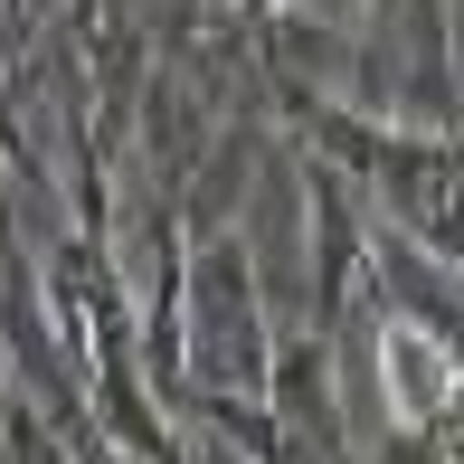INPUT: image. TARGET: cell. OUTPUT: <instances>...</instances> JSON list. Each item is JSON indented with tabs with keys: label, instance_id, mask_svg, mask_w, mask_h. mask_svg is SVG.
<instances>
[{
	"label": "cell",
	"instance_id": "obj_1",
	"mask_svg": "<svg viewBox=\"0 0 464 464\" xmlns=\"http://www.w3.org/2000/svg\"><path fill=\"white\" fill-rule=\"evenodd\" d=\"M389 370H398V408L427 417V408H436V379H446L436 342H427V332H408V323H389Z\"/></svg>",
	"mask_w": 464,
	"mask_h": 464
}]
</instances>
